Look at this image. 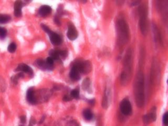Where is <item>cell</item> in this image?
<instances>
[{"label":"cell","mask_w":168,"mask_h":126,"mask_svg":"<svg viewBox=\"0 0 168 126\" xmlns=\"http://www.w3.org/2000/svg\"><path fill=\"white\" fill-rule=\"evenodd\" d=\"M83 116L85 119L86 120L90 121L92 120L93 117V114L92 111L89 109H86L83 111Z\"/></svg>","instance_id":"ac0fdd59"},{"label":"cell","mask_w":168,"mask_h":126,"mask_svg":"<svg viewBox=\"0 0 168 126\" xmlns=\"http://www.w3.org/2000/svg\"><path fill=\"white\" fill-rule=\"evenodd\" d=\"M50 57L52 58L54 60H58L60 58V50H50L49 52Z\"/></svg>","instance_id":"d6986e66"},{"label":"cell","mask_w":168,"mask_h":126,"mask_svg":"<svg viewBox=\"0 0 168 126\" xmlns=\"http://www.w3.org/2000/svg\"><path fill=\"white\" fill-rule=\"evenodd\" d=\"M54 60L50 57H48L46 58V63L49 64L50 65L53 66V64H54Z\"/></svg>","instance_id":"4316f807"},{"label":"cell","mask_w":168,"mask_h":126,"mask_svg":"<svg viewBox=\"0 0 168 126\" xmlns=\"http://www.w3.org/2000/svg\"><path fill=\"white\" fill-rule=\"evenodd\" d=\"M36 123V120L34 118L32 117L31 119H30L29 121V126H34V125Z\"/></svg>","instance_id":"f546056e"},{"label":"cell","mask_w":168,"mask_h":126,"mask_svg":"<svg viewBox=\"0 0 168 126\" xmlns=\"http://www.w3.org/2000/svg\"><path fill=\"white\" fill-rule=\"evenodd\" d=\"M71 97H69V96H65L64 98H63V100H64V101H65V102H67V101H69V100H71Z\"/></svg>","instance_id":"d6a6232c"},{"label":"cell","mask_w":168,"mask_h":126,"mask_svg":"<svg viewBox=\"0 0 168 126\" xmlns=\"http://www.w3.org/2000/svg\"><path fill=\"white\" fill-rule=\"evenodd\" d=\"M139 14V26L142 34L144 36L148 33V8L147 5L143 4L138 9Z\"/></svg>","instance_id":"277c9868"},{"label":"cell","mask_w":168,"mask_h":126,"mask_svg":"<svg viewBox=\"0 0 168 126\" xmlns=\"http://www.w3.org/2000/svg\"><path fill=\"white\" fill-rule=\"evenodd\" d=\"M60 56L63 58H66L67 56V52L66 50H60Z\"/></svg>","instance_id":"83f0119b"},{"label":"cell","mask_w":168,"mask_h":126,"mask_svg":"<svg viewBox=\"0 0 168 126\" xmlns=\"http://www.w3.org/2000/svg\"><path fill=\"white\" fill-rule=\"evenodd\" d=\"M89 102H90V103L92 105H94V100H90V101H89Z\"/></svg>","instance_id":"e575fe53"},{"label":"cell","mask_w":168,"mask_h":126,"mask_svg":"<svg viewBox=\"0 0 168 126\" xmlns=\"http://www.w3.org/2000/svg\"><path fill=\"white\" fill-rule=\"evenodd\" d=\"M139 3H140V1H134V2H133L131 3V5L134 6V5H138V4H139Z\"/></svg>","instance_id":"836d02e7"},{"label":"cell","mask_w":168,"mask_h":126,"mask_svg":"<svg viewBox=\"0 0 168 126\" xmlns=\"http://www.w3.org/2000/svg\"><path fill=\"white\" fill-rule=\"evenodd\" d=\"M54 22L58 25H60V20L57 16H55V18H54Z\"/></svg>","instance_id":"1f68e13d"},{"label":"cell","mask_w":168,"mask_h":126,"mask_svg":"<svg viewBox=\"0 0 168 126\" xmlns=\"http://www.w3.org/2000/svg\"><path fill=\"white\" fill-rule=\"evenodd\" d=\"M163 123L165 126L168 125V113H165L163 117Z\"/></svg>","instance_id":"d4e9b609"},{"label":"cell","mask_w":168,"mask_h":126,"mask_svg":"<svg viewBox=\"0 0 168 126\" xmlns=\"http://www.w3.org/2000/svg\"><path fill=\"white\" fill-rule=\"evenodd\" d=\"M121 113L126 116L130 115L132 113V106L130 102L127 99H123L120 104Z\"/></svg>","instance_id":"8992f818"},{"label":"cell","mask_w":168,"mask_h":126,"mask_svg":"<svg viewBox=\"0 0 168 126\" xmlns=\"http://www.w3.org/2000/svg\"><path fill=\"white\" fill-rule=\"evenodd\" d=\"M52 12V8L48 5H44L39 8L38 13L42 17H45L50 15Z\"/></svg>","instance_id":"9a60e30c"},{"label":"cell","mask_w":168,"mask_h":126,"mask_svg":"<svg viewBox=\"0 0 168 126\" xmlns=\"http://www.w3.org/2000/svg\"><path fill=\"white\" fill-rule=\"evenodd\" d=\"M116 32L119 44H126L129 40L130 31L127 23L123 19H119L116 23Z\"/></svg>","instance_id":"7a4b0ae2"},{"label":"cell","mask_w":168,"mask_h":126,"mask_svg":"<svg viewBox=\"0 0 168 126\" xmlns=\"http://www.w3.org/2000/svg\"><path fill=\"white\" fill-rule=\"evenodd\" d=\"M6 34H7L6 29L4 27H0V39H4L6 36Z\"/></svg>","instance_id":"603a6c76"},{"label":"cell","mask_w":168,"mask_h":126,"mask_svg":"<svg viewBox=\"0 0 168 126\" xmlns=\"http://www.w3.org/2000/svg\"><path fill=\"white\" fill-rule=\"evenodd\" d=\"M36 63L37 65L39 68L44 70L52 71L53 68V66L50 65L49 64H48L46 63V60H43L42 59H38L37 60Z\"/></svg>","instance_id":"7c38bea8"},{"label":"cell","mask_w":168,"mask_h":126,"mask_svg":"<svg viewBox=\"0 0 168 126\" xmlns=\"http://www.w3.org/2000/svg\"><path fill=\"white\" fill-rule=\"evenodd\" d=\"M16 71L28 74L30 76H33V71L29 66L25 64H21L18 65Z\"/></svg>","instance_id":"8fae6325"},{"label":"cell","mask_w":168,"mask_h":126,"mask_svg":"<svg viewBox=\"0 0 168 126\" xmlns=\"http://www.w3.org/2000/svg\"><path fill=\"white\" fill-rule=\"evenodd\" d=\"M41 27H42V29H43L46 33H47L48 34H50V32L52 31L50 29V28H49L48 26H46V25H45V24H41Z\"/></svg>","instance_id":"484cf974"},{"label":"cell","mask_w":168,"mask_h":126,"mask_svg":"<svg viewBox=\"0 0 168 126\" xmlns=\"http://www.w3.org/2000/svg\"><path fill=\"white\" fill-rule=\"evenodd\" d=\"M132 68V50L129 48L126 52L124 59V71L121 75V82L123 85L128 83L131 75Z\"/></svg>","instance_id":"3957f363"},{"label":"cell","mask_w":168,"mask_h":126,"mask_svg":"<svg viewBox=\"0 0 168 126\" xmlns=\"http://www.w3.org/2000/svg\"><path fill=\"white\" fill-rule=\"evenodd\" d=\"M153 31L154 33V37H155V42L156 43H162L161 42V37L160 36V33L158 29L155 25H153Z\"/></svg>","instance_id":"e0dca14e"},{"label":"cell","mask_w":168,"mask_h":126,"mask_svg":"<svg viewBox=\"0 0 168 126\" xmlns=\"http://www.w3.org/2000/svg\"><path fill=\"white\" fill-rule=\"evenodd\" d=\"M109 97H110V92L108 89H106L102 102V107L105 109H107L109 106Z\"/></svg>","instance_id":"2e32d148"},{"label":"cell","mask_w":168,"mask_h":126,"mask_svg":"<svg viewBox=\"0 0 168 126\" xmlns=\"http://www.w3.org/2000/svg\"><path fill=\"white\" fill-rule=\"evenodd\" d=\"M16 45L14 43H12L11 44L8 45V51L10 53H13L15 52L16 50Z\"/></svg>","instance_id":"7402d4cb"},{"label":"cell","mask_w":168,"mask_h":126,"mask_svg":"<svg viewBox=\"0 0 168 126\" xmlns=\"http://www.w3.org/2000/svg\"><path fill=\"white\" fill-rule=\"evenodd\" d=\"M134 94L136 105L139 108H142L144 105V74L139 71L136 74L134 83Z\"/></svg>","instance_id":"6da1fadb"},{"label":"cell","mask_w":168,"mask_h":126,"mask_svg":"<svg viewBox=\"0 0 168 126\" xmlns=\"http://www.w3.org/2000/svg\"><path fill=\"white\" fill-rule=\"evenodd\" d=\"M66 126H79V125L75 121H71L67 124Z\"/></svg>","instance_id":"f1b7e54d"},{"label":"cell","mask_w":168,"mask_h":126,"mask_svg":"<svg viewBox=\"0 0 168 126\" xmlns=\"http://www.w3.org/2000/svg\"><path fill=\"white\" fill-rule=\"evenodd\" d=\"M90 86V81L89 78H86L84 80L83 84H82V87L83 89L85 90H87L89 89Z\"/></svg>","instance_id":"44dd1931"},{"label":"cell","mask_w":168,"mask_h":126,"mask_svg":"<svg viewBox=\"0 0 168 126\" xmlns=\"http://www.w3.org/2000/svg\"><path fill=\"white\" fill-rule=\"evenodd\" d=\"M10 16L6 14H0V24H5L8 23L10 20Z\"/></svg>","instance_id":"ffe728a7"},{"label":"cell","mask_w":168,"mask_h":126,"mask_svg":"<svg viewBox=\"0 0 168 126\" xmlns=\"http://www.w3.org/2000/svg\"><path fill=\"white\" fill-rule=\"evenodd\" d=\"M157 114H156V108H152L148 114L144 115L143 117V121L145 125H149L151 123L156 120Z\"/></svg>","instance_id":"52a82bcc"},{"label":"cell","mask_w":168,"mask_h":126,"mask_svg":"<svg viewBox=\"0 0 168 126\" xmlns=\"http://www.w3.org/2000/svg\"><path fill=\"white\" fill-rule=\"evenodd\" d=\"M23 6V3L21 1H16L14 3V15L16 17H20L22 15V8Z\"/></svg>","instance_id":"4fadbf2b"},{"label":"cell","mask_w":168,"mask_h":126,"mask_svg":"<svg viewBox=\"0 0 168 126\" xmlns=\"http://www.w3.org/2000/svg\"><path fill=\"white\" fill-rule=\"evenodd\" d=\"M67 36L71 41H74L78 37V32L76 27L72 24L68 25V31L67 33Z\"/></svg>","instance_id":"ba28073f"},{"label":"cell","mask_w":168,"mask_h":126,"mask_svg":"<svg viewBox=\"0 0 168 126\" xmlns=\"http://www.w3.org/2000/svg\"><path fill=\"white\" fill-rule=\"evenodd\" d=\"M80 73L79 72L78 69L76 68L75 66H73L71 69L69 76L72 80H73L74 81H78L80 78Z\"/></svg>","instance_id":"5bb4252c"},{"label":"cell","mask_w":168,"mask_h":126,"mask_svg":"<svg viewBox=\"0 0 168 126\" xmlns=\"http://www.w3.org/2000/svg\"><path fill=\"white\" fill-rule=\"evenodd\" d=\"M71 97L73 98L78 99L79 97V92L78 89H74L71 92Z\"/></svg>","instance_id":"cb8c5ba5"},{"label":"cell","mask_w":168,"mask_h":126,"mask_svg":"<svg viewBox=\"0 0 168 126\" xmlns=\"http://www.w3.org/2000/svg\"><path fill=\"white\" fill-rule=\"evenodd\" d=\"M48 35L50 36V41L52 44L54 45H60L62 43V39L58 34L51 31L50 34H48Z\"/></svg>","instance_id":"30bf717a"},{"label":"cell","mask_w":168,"mask_h":126,"mask_svg":"<svg viewBox=\"0 0 168 126\" xmlns=\"http://www.w3.org/2000/svg\"><path fill=\"white\" fill-rule=\"evenodd\" d=\"M73 66H75L78 69L80 73L87 74L90 73V71H92V64L88 60H77L74 63Z\"/></svg>","instance_id":"5b68a950"},{"label":"cell","mask_w":168,"mask_h":126,"mask_svg":"<svg viewBox=\"0 0 168 126\" xmlns=\"http://www.w3.org/2000/svg\"><path fill=\"white\" fill-rule=\"evenodd\" d=\"M26 99L30 104L35 105L36 104V98L35 95V92L33 88H30L28 89L26 93Z\"/></svg>","instance_id":"9c48e42d"},{"label":"cell","mask_w":168,"mask_h":126,"mask_svg":"<svg viewBox=\"0 0 168 126\" xmlns=\"http://www.w3.org/2000/svg\"><path fill=\"white\" fill-rule=\"evenodd\" d=\"M20 120H21V123H25L26 121V117L25 116H22L20 117Z\"/></svg>","instance_id":"4dcf8cb0"}]
</instances>
